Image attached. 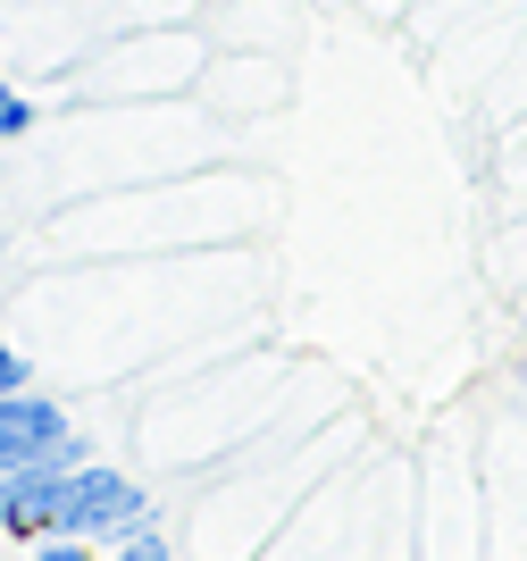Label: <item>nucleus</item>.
<instances>
[{"label": "nucleus", "instance_id": "obj_7", "mask_svg": "<svg viewBox=\"0 0 527 561\" xmlns=\"http://www.w3.org/2000/svg\"><path fill=\"white\" fill-rule=\"evenodd\" d=\"M25 386H34V360H25V352L0 335V394H25Z\"/></svg>", "mask_w": 527, "mask_h": 561}, {"label": "nucleus", "instance_id": "obj_3", "mask_svg": "<svg viewBox=\"0 0 527 561\" xmlns=\"http://www.w3.org/2000/svg\"><path fill=\"white\" fill-rule=\"evenodd\" d=\"M84 461H18V469H0V537H18V545H34V537H50L59 528V503H68V478Z\"/></svg>", "mask_w": 527, "mask_h": 561}, {"label": "nucleus", "instance_id": "obj_4", "mask_svg": "<svg viewBox=\"0 0 527 561\" xmlns=\"http://www.w3.org/2000/svg\"><path fill=\"white\" fill-rule=\"evenodd\" d=\"M34 93H18V84H0V142H18V135H34Z\"/></svg>", "mask_w": 527, "mask_h": 561}, {"label": "nucleus", "instance_id": "obj_1", "mask_svg": "<svg viewBox=\"0 0 527 561\" xmlns=\"http://www.w3.org/2000/svg\"><path fill=\"white\" fill-rule=\"evenodd\" d=\"M142 528H160V503L126 478V469H110V461H84L68 478V503H59V537H84V545H126V537H142Z\"/></svg>", "mask_w": 527, "mask_h": 561}, {"label": "nucleus", "instance_id": "obj_5", "mask_svg": "<svg viewBox=\"0 0 527 561\" xmlns=\"http://www.w3.org/2000/svg\"><path fill=\"white\" fill-rule=\"evenodd\" d=\"M25 561H101V545L59 537V528H50V537H34V545H25Z\"/></svg>", "mask_w": 527, "mask_h": 561}, {"label": "nucleus", "instance_id": "obj_2", "mask_svg": "<svg viewBox=\"0 0 527 561\" xmlns=\"http://www.w3.org/2000/svg\"><path fill=\"white\" fill-rule=\"evenodd\" d=\"M92 461L84 436L68 427V402L43 394V386H25V394H0V469H18V461Z\"/></svg>", "mask_w": 527, "mask_h": 561}, {"label": "nucleus", "instance_id": "obj_6", "mask_svg": "<svg viewBox=\"0 0 527 561\" xmlns=\"http://www.w3.org/2000/svg\"><path fill=\"white\" fill-rule=\"evenodd\" d=\"M101 561H176V553H168V537H160V528H142V537L110 545V553H101Z\"/></svg>", "mask_w": 527, "mask_h": 561}]
</instances>
